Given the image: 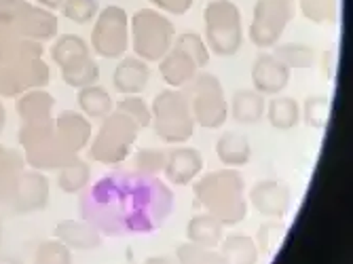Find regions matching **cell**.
<instances>
[{
    "mask_svg": "<svg viewBox=\"0 0 353 264\" xmlns=\"http://www.w3.org/2000/svg\"><path fill=\"white\" fill-rule=\"evenodd\" d=\"M174 210V192L157 176L117 172L102 178L83 199V220L100 233H152Z\"/></svg>",
    "mask_w": 353,
    "mask_h": 264,
    "instance_id": "6da1fadb",
    "label": "cell"
},
{
    "mask_svg": "<svg viewBox=\"0 0 353 264\" xmlns=\"http://www.w3.org/2000/svg\"><path fill=\"white\" fill-rule=\"evenodd\" d=\"M192 192L199 207L218 218L224 226H237L248 216L245 182L237 170L227 167L205 174L192 186Z\"/></svg>",
    "mask_w": 353,
    "mask_h": 264,
    "instance_id": "7a4b0ae2",
    "label": "cell"
},
{
    "mask_svg": "<svg viewBox=\"0 0 353 264\" xmlns=\"http://www.w3.org/2000/svg\"><path fill=\"white\" fill-rule=\"evenodd\" d=\"M176 37V26L172 23V19L154 7L140 9L130 19L132 51L146 63L161 61L165 53L174 47Z\"/></svg>",
    "mask_w": 353,
    "mask_h": 264,
    "instance_id": "3957f363",
    "label": "cell"
},
{
    "mask_svg": "<svg viewBox=\"0 0 353 264\" xmlns=\"http://www.w3.org/2000/svg\"><path fill=\"white\" fill-rule=\"evenodd\" d=\"M152 127L154 134L165 144H184L195 134V119L190 112V104L182 89H163L154 95L152 106Z\"/></svg>",
    "mask_w": 353,
    "mask_h": 264,
    "instance_id": "277c9868",
    "label": "cell"
},
{
    "mask_svg": "<svg viewBox=\"0 0 353 264\" xmlns=\"http://www.w3.org/2000/svg\"><path fill=\"white\" fill-rule=\"evenodd\" d=\"M205 45L218 57H233L243 45V19L233 0H210L203 11Z\"/></svg>",
    "mask_w": 353,
    "mask_h": 264,
    "instance_id": "5b68a950",
    "label": "cell"
},
{
    "mask_svg": "<svg viewBox=\"0 0 353 264\" xmlns=\"http://www.w3.org/2000/svg\"><path fill=\"white\" fill-rule=\"evenodd\" d=\"M140 127L117 110H112L89 142V159L102 165H119L132 154V148L138 140Z\"/></svg>",
    "mask_w": 353,
    "mask_h": 264,
    "instance_id": "8992f818",
    "label": "cell"
},
{
    "mask_svg": "<svg viewBox=\"0 0 353 264\" xmlns=\"http://www.w3.org/2000/svg\"><path fill=\"white\" fill-rule=\"evenodd\" d=\"M190 104L195 125L203 129H220L229 121V102L218 77L210 72H197L188 85L182 87Z\"/></svg>",
    "mask_w": 353,
    "mask_h": 264,
    "instance_id": "52a82bcc",
    "label": "cell"
},
{
    "mask_svg": "<svg viewBox=\"0 0 353 264\" xmlns=\"http://www.w3.org/2000/svg\"><path fill=\"white\" fill-rule=\"evenodd\" d=\"M91 49L104 59H121L130 51V15L119 5L100 9L91 32Z\"/></svg>",
    "mask_w": 353,
    "mask_h": 264,
    "instance_id": "ba28073f",
    "label": "cell"
},
{
    "mask_svg": "<svg viewBox=\"0 0 353 264\" xmlns=\"http://www.w3.org/2000/svg\"><path fill=\"white\" fill-rule=\"evenodd\" d=\"M296 13V0H259L248 37L254 47L263 51L273 49Z\"/></svg>",
    "mask_w": 353,
    "mask_h": 264,
    "instance_id": "9c48e42d",
    "label": "cell"
},
{
    "mask_svg": "<svg viewBox=\"0 0 353 264\" xmlns=\"http://www.w3.org/2000/svg\"><path fill=\"white\" fill-rule=\"evenodd\" d=\"M248 205L269 220H283L292 207V190L279 180H259L248 190Z\"/></svg>",
    "mask_w": 353,
    "mask_h": 264,
    "instance_id": "30bf717a",
    "label": "cell"
},
{
    "mask_svg": "<svg viewBox=\"0 0 353 264\" xmlns=\"http://www.w3.org/2000/svg\"><path fill=\"white\" fill-rule=\"evenodd\" d=\"M252 89L259 91L261 95H279L290 83L292 70L277 59L271 51L261 53L252 63Z\"/></svg>",
    "mask_w": 353,
    "mask_h": 264,
    "instance_id": "8fae6325",
    "label": "cell"
},
{
    "mask_svg": "<svg viewBox=\"0 0 353 264\" xmlns=\"http://www.w3.org/2000/svg\"><path fill=\"white\" fill-rule=\"evenodd\" d=\"M203 154L197 148L190 146H178L168 150V161H165V180L172 186H188L195 182L201 172H203Z\"/></svg>",
    "mask_w": 353,
    "mask_h": 264,
    "instance_id": "7c38bea8",
    "label": "cell"
},
{
    "mask_svg": "<svg viewBox=\"0 0 353 264\" xmlns=\"http://www.w3.org/2000/svg\"><path fill=\"white\" fill-rule=\"evenodd\" d=\"M17 214L41 212L49 205V180L41 172H23L13 201L9 203Z\"/></svg>",
    "mask_w": 353,
    "mask_h": 264,
    "instance_id": "4fadbf2b",
    "label": "cell"
},
{
    "mask_svg": "<svg viewBox=\"0 0 353 264\" xmlns=\"http://www.w3.org/2000/svg\"><path fill=\"white\" fill-rule=\"evenodd\" d=\"M150 81V65L136 57V55H125L117 63L112 72V87L121 95H140Z\"/></svg>",
    "mask_w": 353,
    "mask_h": 264,
    "instance_id": "5bb4252c",
    "label": "cell"
},
{
    "mask_svg": "<svg viewBox=\"0 0 353 264\" xmlns=\"http://www.w3.org/2000/svg\"><path fill=\"white\" fill-rule=\"evenodd\" d=\"M55 134L61 140V144L72 154H79L83 148L89 146V142L93 138V129L85 114H81L77 110H63L55 119Z\"/></svg>",
    "mask_w": 353,
    "mask_h": 264,
    "instance_id": "9a60e30c",
    "label": "cell"
},
{
    "mask_svg": "<svg viewBox=\"0 0 353 264\" xmlns=\"http://www.w3.org/2000/svg\"><path fill=\"white\" fill-rule=\"evenodd\" d=\"M53 237L68 250L91 252L102 245V233L87 220H66L59 222L53 230Z\"/></svg>",
    "mask_w": 353,
    "mask_h": 264,
    "instance_id": "2e32d148",
    "label": "cell"
},
{
    "mask_svg": "<svg viewBox=\"0 0 353 264\" xmlns=\"http://www.w3.org/2000/svg\"><path fill=\"white\" fill-rule=\"evenodd\" d=\"M199 70L201 68L192 61V57L178 47H172L165 57L159 61V72L172 89H182L184 85H188Z\"/></svg>",
    "mask_w": 353,
    "mask_h": 264,
    "instance_id": "e0dca14e",
    "label": "cell"
},
{
    "mask_svg": "<svg viewBox=\"0 0 353 264\" xmlns=\"http://www.w3.org/2000/svg\"><path fill=\"white\" fill-rule=\"evenodd\" d=\"M267 100L254 89H237L229 104V116L239 125H256L265 119Z\"/></svg>",
    "mask_w": 353,
    "mask_h": 264,
    "instance_id": "ac0fdd59",
    "label": "cell"
},
{
    "mask_svg": "<svg viewBox=\"0 0 353 264\" xmlns=\"http://www.w3.org/2000/svg\"><path fill=\"white\" fill-rule=\"evenodd\" d=\"M224 228L227 226H224L218 218H214L208 212H199L186 224V239H188V243L218 250V245L224 237Z\"/></svg>",
    "mask_w": 353,
    "mask_h": 264,
    "instance_id": "d6986e66",
    "label": "cell"
},
{
    "mask_svg": "<svg viewBox=\"0 0 353 264\" xmlns=\"http://www.w3.org/2000/svg\"><path fill=\"white\" fill-rule=\"evenodd\" d=\"M216 156L224 167L239 170L252 161V144L243 134L227 131L216 142Z\"/></svg>",
    "mask_w": 353,
    "mask_h": 264,
    "instance_id": "ffe728a7",
    "label": "cell"
},
{
    "mask_svg": "<svg viewBox=\"0 0 353 264\" xmlns=\"http://www.w3.org/2000/svg\"><path fill=\"white\" fill-rule=\"evenodd\" d=\"M23 176V159L17 150L0 146V203H11Z\"/></svg>",
    "mask_w": 353,
    "mask_h": 264,
    "instance_id": "44dd1931",
    "label": "cell"
},
{
    "mask_svg": "<svg viewBox=\"0 0 353 264\" xmlns=\"http://www.w3.org/2000/svg\"><path fill=\"white\" fill-rule=\"evenodd\" d=\"M265 116L269 125L277 131H290L301 123V106L294 97L288 95H273L267 102Z\"/></svg>",
    "mask_w": 353,
    "mask_h": 264,
    "instance_id": "7402d4cb",
    "label": "cell"
},
{
    "mask_svg": "<svg viewBox=\"0 0 353 264\" xmlns=\"http://www.w3.org/2000/svg\"><path fill=\"white\" fill-rule=\"evenodd\" d=\"M218 247H220V254L227 258L229 264H256L261 258L256 239H252L245 233L224 235Z\"/></svg>",
    "mask_w": 353,
    "mask_h": 264,
    "instance_id": "603a6c76",
    "label": "cell"
},
{
    "mask_svg": "<svg viewBox=\"0 0 353 264\" xmlns=\"http://www.w3.org/2000/svg\"><path fill=\"white\" fill-rule=\"evenodd\" d=\"M77 102H79V108L81 112L87 116V119H106L112 110H114V100L112 95L100 87L98 83L95 85H87L83 89H79V95H77Z\"/></svg>",
    "mask_w": 353,
    "mask_h": 264,
    "instance_id": "cb8c5ba5",
    "label": "cell"
},
{
    "mask_svg": "<svg viewBox=\"0 0 353 264\" xmlns=\"http://www.w3.org/2000/svg\"><path fill=\"white\" fill-rule=\"evenodd\" d=\"M53 106H55V100L47 91L34 89V91H28L19 97L17 112L23 123H45V121L53 119L51 116Z\"/></svg>",
    "mask_w": 353,
    "mask_h": 264,
    "instance_id": "d4e9b609",
    "label": "cell"
},
{
    "mask_svg": "<svg viewBox=\"0 0 353 264\" xmlns=\"http://www.w3.org/2000/svg\"><path fill=\"white\" fill-rule=\"evenodd\" d=\"M61 79L66 81V85L74 89H83L87 85H95L100 81V65L91 57V53L70 61L68 65L61 68Z\"/></svg>",
    "mask_w": 353,
    "mask_h": 264,
    "instance_id": "484cf974",
    "label": "cell"
},
{
    "mask_svg": "<svg viewBox=\"0 0 353 264\" xmlns=\"http://www.w3.org/2000/svg\"><path fill=\"white\" fill-rule=\"evenodd\" d=\"M271 53L290 70H309L315 63V49L305 43H277Z\"/></svg>",
    "mask_w": 353,
    "mask_h": 264,
    "instance_id": "4316f807",
    "label": "cell"
},
{
    "mask_svg": "<svg viewBox=\"0 0 353 264\" xmlns=\"http://www.w3.org/2000/svg\"><path fill=\"white\" fill-rule=\"evenodd\" d=\"M89 182H91V170L81 159L63 165L57 174V186L68 194H79L81 190L89 186Z\"/></svg>",
    "mask_w": 353,
    "mask_h": 264,
    "instance_id": "83f0119b",
    "label": "cell"
},
{
    "mask_svg": "<svg viewBox=\"0 0 353 264\" xmlns=\"http://www.w3.org/2000/svg\"><path fill=\"white\" fill-rule=\"evenodd\" d=\"M330 97L326 95H309L303 108H301V121H305L311 129H326L330 121Z\"/></svg>",
    "mask_w": 353,
    "mask_h": 264,
    "instance_id": "f1b7e54d",
    "label": "cell"
},
{
    "mask_svg": "<svg viewBox=\"0 0 353 264\" xmlns=\"http://www.w3.org/2000/svg\"><path fill=\"white\" fill-rule=\"evenodd\" d=\"M91 53L87 43L81 39V37H74V34H63L51 49V55H53V61L59 65V68H63V65H68L70 61L83 57Z\"/></svg>",
    "mask_w": 353,
    "mask_h": 264,
    "instance_id": "f546056e",
    "label": "cell"
},
{
    "mask_svg": "<svg viewBox=\"0 0 353 264\" xmlns=\"http://www.w3.org/2000/svg\"><path fill=\"white\" fill-rule=\"evenodd\" d=\"M178 264H229L218 250L212 247H201L195 243H182L176 250Z\"/></svg>",
    "mask_w": 353,
    "mask_h": 264,
    "instance_id": "4dcf8cb0",
    "label": "cell"
},
{
    "mask_svg": "<svg viewBox=\"0 0 353 264\" xmlns=\"http://www.w3.org/2000/svg\"><path fill=\"white\" fill-rule=\"evenodd\" d=\"M168 150L161 148H140L134 154V172L140 176H159L165 170Z\"/></svg>",
    "mask_w": 353,
    "mask_h": 264,
    "instance_id": "1f68e13d",
    "label": "cell"
},
{
    "mask_svg": "<svg viewBox=\"0 0 353 264\" xmlns=\"http://www.w3.org/2000/svg\"><path fill=\"white\" fill-rule=\"evenodd\" d=\"M174 47H178V49H182L186 55H190L192 61H195V63L199 65V68H205V65L210 63L212 53H210V49H208L203 37H199L197 32H192V30L182 32V34L176 37Z\"/></svg>",
    "mask_w": 353,
    "mask_h": 264,
    "instance_id": "d6a6232c",
    "label": "cell"
},
{
    "mask_svg": "<svg viewBox=\"0 0 353 264\" xmlns=\"http://www.w3.org/2000/svg\"><path fill=\"white\" fill-rule=\"evenodd\" d=\"M114 110L125 114V116H130L140 129H146L152 123L150 106L142 100L140 95H123L121 100L114 104Z\"/></svg>",
    "mask_w": 353,
    "mask_h": 264,
    "instance_id": "836d02e7",
    "label": "cell"
},
{
    "mask_svg": "<svg viewBox=\"0 0 353 264\" xmlns=\"http://www.w3.org/2000/svg\"><path fill=\"white\" fill-rule=\"evenodd\" d=\"M299 7L313 23H334L339 15V0H299Z\"/></svg>",
    "mask_w": 353,
    "mask_h": 264,
    "instance_id": "e575fe53",
    "label": "cell"
},
{
    "mask_svg": "<svg viewBox=\"0 0 353 264\" xmlns=\"http://www.w3.org/2000/svg\"><path fill=\"white\" fill-rule=\"evenodd\" d=\"M32 264H72V250L57 239L43 241L34 252Z\"/></svg>",
    "mask_w": 353,
    "mask_h": 264,
    "instance_id": "d590c367",
    "label": "cell"
},
{
    "mask_svg": "<svg viewBox=\"0 0 353 264\" xmlns=\"http://www.w3.org/2000/svg\"><path fill=\"white\" fill-rule=\"evenodd\" d=\"M63 15L72 23L85 26L100 13V0H63Z\"/></svg>",
    "mask_w": 353,
    "mask_h": 264,
    "instance_id": "8d00e7d4",
    "label": "cell"
},
{
    "mask_svg": "<svg viewBox=\"0 0 353 264\" xmlns=\"http://www.w3.org/2000/svg\"><path fill=\"white\" fill-rule=\"evenodd\" d=\"M285 235V226L279 220H269L261 226L259 230V239H256V245H259V252L271 256L275 254V250L281 245Z\"/></svg>",
    "mask_w": 353,
    "mask_h": 264,
    "instance_id": "74e56055",
    "label": "cell"
},
{
    "mask_svg": "<svg viewBox=\"0 0 353 264\" xmlns=\"http://www.w3.org/2000/svg\"><path fill=\"white\" fill-rule=\"evenodd\" d=\"M150 3L157 11L165 15H184L195 0H150Z\"/></svg>",
    "mask_w": 353,
    "mask_h": 264,
    "instance_id": "f35d334b",
    "label": "cell"
},
{
    "mask_svg": "<svg viewBox=\"0 0 353 264\" xmlns=\"http://www.w3.org/2000/svg\"><path fill=\"white\" fill-rule=\"evenodd\" d=\"M142 264H178V262H174V260L168 258V256H150V258H146Z\"/></svg>",
    "mask_w": 353,
    "mask_h": 264,
    "instance_id": "ab89813d",
    "label": "cell"
},
{
    "mask_svg": "<svg viewBox=\"0 0 353 264\" xmlns=\"http://www.w3.org/2000/svg\"><path fill=\"white\" fill-rule=\"evenodd\" d=\"M0 264H23V260H21V258H17V256L0 254Z\"/></svg>",
    "mask_w": 353,
    "mask_h": 264,
    "instance_id": "60d3db41",
    "label": "cell"
},
{
    "mask_svg": "<svg viewBox=\"0 0 353 264\" xmlns=\"http://www.w3.org/2000/svg\"><path fill=\"white\" fill-rule=\"evenodd\" d=\"M5 106H3V102H0V134H3V127H5Z\"/></svg>",
    "mask_w": 353,
    "mask_h": 264,
    "instance_id": "b9f144b4",
    "label": "cell"
},
{
    "mask_svg": "<svg viewBox=\"0 0 353 264\" xmlns=\"http://www.w3.org/2000/svg\"><path fill=\"white\" fill-rule=\"evenodd\" d=\"M0 239H3V226H0Z\"/></svg>",
    "mask_w": 353,
    "mask_h": 264,
    "instance_id": "7bdbcfd3",
    "label": "cell"
}]
</instances>
